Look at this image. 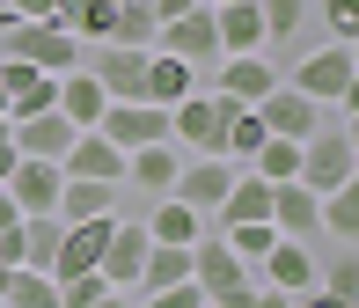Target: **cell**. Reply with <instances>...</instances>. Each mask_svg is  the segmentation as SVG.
I'll return each mask as SVG.
<instances>
[{
  "mask_svg": "<svg viewBox=\"0 0 359 308\" xmlns=\"http://www.w3.org/2000/svg\"><path fill=\"white\" fill-rule=\"evenodd\" d=\"M15 228H22V206H15L8 191H0V235H15Z\"/></svg>",
  "mask_w": 359,
  "mask_h": 308,
  "instance_id": "7bdbcfd3",
  "label": "cell"
},
{
  "mask_svg": "<svg viewBox=\"0 0 359 308\" xmlns=\"http://www.w3.org/2000/svg\"><path fill=\"white\" fill-rule=\"evenodd\" d=\"M191 286H198V294L213 301V294H227V286H250V265H242V257L227 250L213 228H205L198 242H191Z\"/></svg>",
  "mask_w": 359,
  "mask_h": 308,
  "instance_id": "8fae6325",
  "label": "cell"
},
{
  "mask_svg": "<svg viewBox=\"0 0 359 308\" xmlns=\"http://www.w3.org/2000/svg\"><path fill=\"white\" fill-rule=\"evenodd\" d=\"M227 184H235V161H220V154H198L191 169H176L169 199H184L191 213H205V220H213V206L227 199Z\"/></svg>",
  "mask_w": 359,
  "mask_h": 308,
  "instance_id": "5bb4252c",
  "label": "cell"
},
{
  "mask_svg": "<svg viewBox=\"0 0 359 308\" xmlns=\"http://www.w3.org/2000/svg\"><path fill=\"white\" fill-rule=\"evenodd\" d=\"M176 147L161 140V147H140V154H125V199H169V184H176Z\"/></svg>",
  "mask_w": 359,
  "mask_h": 308,
  "instance_id": "ffe728a7",
  "label": "cell"
},
{
  "mask_svg": "<svg viewBox=\"0 0 359 308\" xmlns=\"http://www.w3.org/2000/svg\"><path fill=\"white\" fill-rule=\"evenodd\" d=\"M184 95H198V74H191L184 59H169V52H147V103L176 110Z\"/></svg>",
  "mask_w": 359,
  "mask_h": 308,
  "instance_id": "484cf974",
  "label": "cell"
},
{
  "mask_svg": "<svg viewBox=\"0 0 359 308\" xmlns=\"http://www.w3.org/2000/svg\"><path fill=\"white\" fill-rule=\"evenodd\" d=\"M52 286H59V308H95V301L110 294V286H103V272H81V279H52Z\"/></svg>",
  "mask_w": 359,
  "mask_h": 308,
  "instance_id": "74e56055",
  "label": "cell"
},
{
  "mask_svg": "<svg viewBox=\"0 0 359 308\" xmlns=\"http://www.w3.org/2000/svg\"><path fill=\"white\" fill-rule=\"evenodd\" d=\"M95 133H103L118 154H140V147H161V140H169V110L161 103H110Z\"/></svg>",
  "mask_w": 359,
  "mask_h": 308,
  "instance_id": "52a82bcc",
  "label": "cell"
},
{
  "mask_svg": "<svg viewBox=\"0 0 359 308\" xmlns=\"http://www.w3.org/2000/svg\"><path fill=\"white\" fill-rule=\"evenodd\" d=\"M213 37H220V59L264 52V15H257V0H235V8H213Z\"/></svg>",
  "mask_w": 359,
  "mask_h": 308,
  "instance_id": "7402d4cb",
  "label": "cell"
},
{
  "mask_svg": "<svg viewBox=\"0 0 359 308\" xmlns=\"http://www.w3.org/2000/svg\"><path fill=\"white\" fill-rule=\"evenodd\" d=\"M316 286H323V294H337V301H352V294H359V257L337 250L330 265H316Z\"/></svg>",
  "mask_w": 359,
  "mask_h": 308,
  "instance_id": "d590c367",
  "label": "cell"
},
{
  "mask_svg": "<svg viewBox=\"0 0 359 308\" xmlns=\"http://www.w3.org/2000/svg\"><path fill=\"white\" fill-rule=\"evenodd\" d=\"M110 228H118V213H103V220H74V228L59 235L52 279H81V272H95V265H103V250H110Z\"/></svg>",
  "mask_w": 359,
  "mask_h": 308,
  "instance_id": "4fadbf2b",
  "label": "cell"
},
{
  "mask_svg": "<svg viewBox=\"0 0 359 308\" xmlns=\"http://www.w3.org/2000/svg\"><path fill=\"white\" fill-rule=\"evenodd\" d=\"M103 110H110V95L95 88L81 67H74V74H59V118H67L74 133H95V125H103Z\"/></svg>",
  "mask_w": 359,
  "mask_h": 308,
  "instance_id": "603a6c76",
  "label": "cell"
},
{
  "mask_svg": "<svg viewBox=\"0 0 359 308\" xmlns=\"http://www.w3.org/2000/svg\"><path fill=\"white\" fill-rule=\"evenodd\" d=\"M198 235H205V213H191L184 199H154V213H147V242H161V250H191Z\"/></svg>",
  "mask_w": 359,
  "mask_h": 308,
  "instance_id": "d4e9b609",
  "label": "cell"
},
{
  "mask_svg": "<svg viewBox=\"0 0 359 308\" xmlns=\"http://www.w3.org/2000/svg\"><path fill=\"white\" fill-rule=\"evenodd\" d=\"M15 161H22V154H15V133H8V118H0V184L15 176Z\"/></svg>",
  "mask_w": 359,
  "mask_h": 308,
  "instance_id": "60d3db41",
  "label": "cell"
},
{
  "mask_svg": "<svg viewBox=\"0 0 359 308\" xmlns=\"http://www.w3.org/2000/svg\"><path fill=\"white\" fill-rule=\"evenodd\" d=\"M0 308H59V286H52V272H8V294H0Z\"/></svg>",
  "mask_w": 359,
  "mask_h": 308,
  "instance_id": "f546056e",
  "label": "cell"
},
{
  "mask_svg": "<svg viewBox=\"0 0 359 308\" xmlns=\"http://www.w3.org/2000/svg\"><path fill=\"white\" fill-rule=\"evenodd\" d=\"M191 279V250H147V265H140V294H161V286H184Z\"/></svg>",
  "mask_w": 359,
  "mask_h": 308,
  "instance_id": "f1b7e54d",
  "label": "cell"
},
{
  "mask_svg": "<svg viewBox=\"0 0 359 308\" xmlns=\"http://www.w3.org/2000/svg\"><path fill=\"white\" fill-rule=\"evenodd\" d=\"M250 220H271V184L250 176V169H235V184H227V199L213 206L205 228H250Z\"/></svg>",
  "mask_w": 359,
  "mask_h": 308,
  "instance_id": "d6986e66",
  "label": "cell"
},
{
  "mask_svg": "<svg viewBox=\"0 0 359 308\" xmlns=\"http://www.w3.org/2000/svg\"><path fill=\"white\" fill-rule=\"evenodd\" d=\"M250 308H293V294H271V286H257V301Z\"/></svg>",
  "mask_w": 359,
  "mask_h": 308,
  "instance_id": "ee69618b",
  "label": "cell"
},
{
  "mask_svg": "<svg viewBox=\"0 0 359 308\" xmlns=\"http://www.w3.org/2000/svg\"><path fill=\"white\" fill-rule=\"evenodd\" d=\"M95 308H133V301H125V294H103V301H95Z\"/></svg>",
  "mask_w": 359,
  "mask_h": 308,
  "instance_id": "f6af8a7d",
  "label": "cell"
},
{
  "mask_svg": "<svg viewBox=\"0 0 359 308\" xmlns=\"http://www.w3.org/2000/svg\"><path fill=\"white\" fill-rule=\"evenodd\" d=\"M59 184H67L59 161H15V176H8L0 191L22 206V220H37V213H59Z\"/></svg>",
  "mask_w": 359,
  "mask_h": 308,
  "instance_id": "2e32d148",
  "label": "cell"
},
{
  "mask_svg": "<svg viewBox=\"0 0 359 308\" xmlns=\"http://www.w3.org/2000/svg\"><path fill=\"white\" fill-rule=\"evenodd\" d=\"M293 308H352V301H337V294H323V286H308V294H293Z\"/></svg>",
  "mask_w": 359,
  "mask_h": 308,
  "instance_id": "b9f144b4",
  "label": "cell"
},
{
  "mask_svg": "<svg viewBox=\"0 0 359 308\" xmlns=\"http://www.w3.org/2000/svg\"><path fill=\"white\" fill-rule=\"evenodd\" d=\"M205 8H235V0H205Z\"/></svg>",
  "mask_w": 359,
  "mask_h": 308,
  "instance_id": "bcb514c9",
  "label": "cell"
},
{
  "mask_svg": "<svg viewBox=\"0 0 359 308\" xmlns=\"http://www.w3.org/2000/svg\"><path fill=\"white\" fill-rule=\"evenodd\" d=\"M264 125H257V110H235V118H227V140H220V154L227 161H257V147H264Z\"/></svg>",
  "mask_w": 359,
  "mask_h": 308,
  "instance_id": "836d02e7",
  "label": "cell"
},
{
  "mask_svg": "<svg viewBox=\"0 0 359 308\" xmlns=\"http://www.w3.org/2000/svg\"><path fill=\"white\" fill-rule=\"evenodd\" d=\"M250 176H264V184H293L301 176V140H264L250 161Z\"/></svg>",
  "mask_w": 359,
  "mask_h": 308,
  "instance_id": "1f68e13d",
  "label": "cell"
},
{
  "mask_svg": "<svg viewBox=\"0 0 359 308\" xmlns=\"http://www.w3.org/2000/svg\"><path fill=\"white\" fill-rule=\"evenodd\" d=\"M59 235H67V220H59V213H37V220H22V265H29V272H52V257H59Z\"/></svg>",
  "mask_w": 359,
  "mask_h": 308,
  "instance_id": "83f0119b",
  "label": "cell"
},
{
  "mask_svg": "<svg viewBox=\"0 0 359 308\" xmlns=\"http://www.w3.org/2000/svg\"><path fill=\"white\" fill-rule=\"evenodd\" d=\"M205 88H213V95H227V103H242V110H257L271 88H279V74H271V52H242V59H220Z\"/></svg>",
  "mask_w": 359,
  "mask_h": 308,
  "instance_id": "9c48e42d",
  "label": "cell"
},
{
  "mask_svg": "<svg viewBox=\"0 0 359 308\" xmlns=\"http://www.w3.org/2000/svg\"><path fill=\"white\" fill-rule=\"evenodd\" d=\"M308 8L323 15V29H330V44H352V37H359V0H308Z\"/></svg>",
  "mask_w": 359,
  "mask_h": 308,
  "instance_id": "8d00e7d4",
  "label": "cell"
},
{
  "mask_svg": "<svg viewBox=\"0 0 359 308\" xmlns=\"http://www.w3.org/2000/svg\"><path fill=\"white\" fill-rule=\"evenodd\" d=\"M359 176V140L352 125H316V133L301 140V176L293 184H308L316 199H330V191H345Z\"/></svg>",
  "mask_w": 359,
  "mask_h": 308,
  "instance_id": "6da1fadb",
  "label": "cell"
},
{
  "mask_svg": "<svg viewBox=\"0 0 359 308\" xmlns=\"http://www.w3.org/2000/svg\"><path fill=\"white\" fill-rule=\"evenodd\" d=\"M110 44H125V52H154V0H118Z\"/></svg>",
  "mask_w": 359,
  "mask_h": 308,
  "instance_id": "4316f807",
  "label": "cell"
},
{
  "mask_svg": "<svg viewBox=\"0 0 359 308\" xmlns=\"http://www.w3.org/2000/svg\"><path fill=\"white\" fill-rule=\"evenodd\" d=\"M316 265H323V257H308V242H286V235H279L257 286H271V294H308V286H316Z\"/></svg>",
  "mask_w": 359,
  "mask_h": 308,
  "instance_id": "44dd1931",
  "label": "cell"
},
{
  "mask_svg": "<svg viewBox=\"0 0 359 308\" xmlns=\"http://www.w3.org/2000/svg\"><path fill=\"white\" fill-rule=\"evenodd\" d=\"M213 235L242 257V265H264V257H271V242H279V228H271V220H250V228H213Z\"/></svg>",
  "mask_w": 359,
  "mask_h": 308,
  "instance_id": "d6a6232c",
  "label": "cell"
},
{
  "mask_svg": "<svg viewBox=\"0 0 359 308\" xmlns=\"http://www.w3.org/2000/svg\"><path fill=\"white\" fill-rule=\"evenodd\" d=\"M140 308H205V294H198V286H161V294H140Z\"/></svg>",
  "mask_w": 359,
  "mask_h": 308,
  "instance_id": "f35d334b",
  "label": "cell"
},
{
  "mask_svg": "<svg viewBox=\"0 0 359 308\" xmlns=\"http://www.w3.org/2000/svg\"><path fill=\"white\" fill-rule=\"evenodd\" d=\"M191 8H205V0H154V29L176 22V15H191Z\"/></svg>",
  "mask_w": 359,
  "mask_h": 308,
  "instance_id": "ab89813d",
  "label": "cell"
},
{
  "mask_svg": "<svg viewBox=\"0 0 359 308\" xmlns=\"http://www.w3.org/2000/svg\"><path fill=\"white\" fill-rule=\"evenodd\" d=\"M271 228L286 242H316L323 235V199L308 184H271Z\"/></svg>",
  "mask_w": 359,
  "mask_h": 308,
  "instance_id": "9a60e30c",
  "label": "cell"
},
{
  "mask_svg": "<svg viewBox=\"0 0 359 308\" xmlns=\"http://www.w3.org/2000/svg\"><path fill=\"white\" fill-rule=\"evenodd\" d=\"M286 88H301L308 103H323V110H352V88H359L352 44H323V52H308L301 67L286 74Z\"/></svg>",
  "mask_w": 359,
  "mask_h": 308,
  "instance_id": "7a4b0ae2",
  "label": "cell"
},
{
  "mask_svg": "<svg viewBox=\"0 0 359 308\" xmlns=\"http://www.w3.org/2000/svg\"><path fill=\"white\" fill-rule=\"evenodd\" d=\"M125 206V184H81V176H67L59 184V220H103V213H118Z\"/></svg>",
  "mask_w": 359,
  "mask_h": 308,
  "instance_id": "cb8c5ba5",
  "label": "cell"
},
{
  "mask_svg": "<svg viewBox=\"0 0 359 308\" xmlns=\"http://www.w3.org/2000/svg\"><path fill=\"white\" fill-rule=\"evenodd\" d=\"M154 52L184 59V67L198 74V88H205V81H213V67H220V37H213V8H191V15H176V22H161V29H154Z\"/></svg>",
  "mask_w": 359,
  "mask_h": 308,
  "instance_id": "277c9868",
  "label": "cell"
},
{
  "mask_svg": "<svg viewBox=\"0 0 359 308\" xmlns=\"http://www.w3.org/2000/svg\"><path fill=\"white\" fill-rule=\"evenodd\" d=\"M59 176H81V184H125V154L110 147L103 133H74L67 161H59Z\"/></svg>",
  "mask_w": 359,
  "mask_h": 308,
  "instance_id": "ac0fdd59",
  "label": "cell"
},
{
  "mask_svg": "<svg viewBox=\"0 0 359 308\" xmlns=\"http://www.w3.org/2000/svg\"><path fill=\"white\" fill-rule=\"evenodd\" d=\"M257 15H264V52H271V44H286L308 22V0H257Z\"/></svg>",
  "mask_w": 359,
  "mask_h": 308,
  "instance_id": "e575fe53",
  "label": "cell"
},
{
  "mask_svg": "<svg viewBox=\"0 0 359 308\" xmlns=\"http://www.w3.org/2000/svg\"><path fill=\"white\" fill-rule=\"evenodd\" d=\"M8 133H15V154H22V161H67V147H74V125L59 118V110H37V118H15Z\"/></svg>",
  "mask_w": 359,
  "mask_h": 308,
  "instance_id": "e0dca14e",
  "label": "cell"
},
{
  "mask_svg": "<svg viewBox=\"0 0 359 308\" xmlns=\"http://www.w3.org/2000/svg\"><path fill=\"white\" fill-rule=\"evenodd\" d=\"M323 235H337V250L359 242V184H345V191L323 199Z\"/></svg>",
  "mask_w": 359,
  "mask_h": 308,
  "instance_id": "4dcf8cb0",
  "label": "cell"
},
{
  "mask_svg": "<svg viewBox=\"0 0 359 308\" xmlns=\"http://www.w3.org/2000/svg\"><path fill=\"white\" fill-rule=\"evenodd\" d=\"M257 125H264L271 140H308L316 125H330V110H323V103H308L301 88H286V74H279V88L257 103Z\"/></svg>",
  "mask_w": 359,
  "mask_h": 308,
  "instance_id": "ba28073f",
  "label": "cell"
},
{
  "mask_svg": "<svg viewBox=\"0 0 359 308\" xmlns=\"http://www.w3.org/2000/svg\"><path fill=\"white\" fill-rule=\"evenodd\" d=\"M0 118H8V95H0Z\"/></svg>",
  "mask_w": 359,
  "mask_h": 308,
  "instance_id": "7dc6e473",
  "label": "cell"
},
{
  "mask_svg": "<svg viewBox=\"0 0 359 308\" xmlns=\"http://www.w3.org/2000/svg\"><path fill=\"white\" fill-rule=\"evenodd\" d=\"M81 74H88L110 103H147V52H125V44H88V52H81Z\"/></svg>",
  "mask_w": 359,
  "mask_h": 308,
  "instance_id": "8992f818",
  "label": "cell"
},
{
  "mask_svg": "<svg viewBox=\"0 0 359 308\" xmlns=\"http://www.w3.org/2000/svg\"><path fill=\"white\" fill-rule=\"evenodd\" d=\"M0 44H8V59H22V67H37V74H74L81 52H88V44L67 37L59 22H8Z\"/></svg>",
  "mask_w": 359,
  "mask_h": 308,
  "instance_id": "3957f363",
  "label": "cell"
},
{
  "mask_svg": "<svg viewBox=\"0 0 359 308\" xmlns=\"http://www.w3.org/2000/svg\"><path fill=\"white\" fill-rule=\"evenodd\" d=\"M147 250H154V242H147V220H125V213H118V228H110V250H103V265H95L110 294H133V286H140Z\"/></svg>",
  "mask_w": 359,
  "mask_h": 308,
  "instance_id": "30bf717a",
  "label": "cell"
},
{
  "mask_svg": "<svg viewBox=\"0 0 359 308\" xmlns=\"http://www.w3.org/2000/svg\"><path fill=\"white\" fill-rule=\"evenodd\" d=\"M0 95H8V125L37 118V110H59V74H37L22 59H0Z\"/></svg>",
  "mask_w": 359,
  "mask_h": 308,
  "instance_id": "7c38bea8",
  "label": "cell"
},
{
  "mask_svg": "<svg viewBox=\"0 0 359 308\" xmlns=\"http://www.w3.org/2000/svg\"><path fill=\"white\" fill-rule=\"evenodd\" d=\"M242 103H227V95L213 88H198V95H184V103L169 110V140H184V147H198V154H220V140H227V118H235ZM227 161V154H220Z\"/></svg>",
  "mask_w": 359,
  "mask_h": 308,
  "instance_id": "5b68a950",
  "label": "cell"
}]
</instances>
